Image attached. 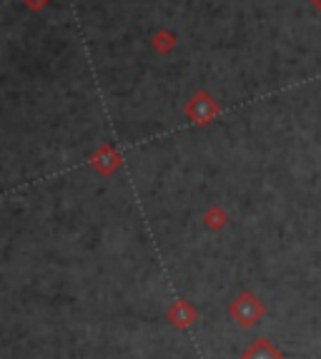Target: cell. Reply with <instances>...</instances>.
Instances as JSON below:
<instances>
[{"label":"cell","instance_id":"cell-1","mask_svg":"<svg viewBox=\"0 0 321 359\" xmlns=\"http://www.w3.org/2000/svg\"><path fill=\"white\" fill-rule=\"evenodd\" d=\"M259 311L261 309H259V304H256L251 297H244V299H238L236 304H233V317H236L241 324H246V327L254 324V319L259 317Z\"/></svg>","mask_w":321,"mask_h":359},{"label":"cell","instance_id":"cell-2","mask_svg":"<svg viewBox=\"0 0 321 359\" xmlns=\"http://www.w3.org/2000/svg\"><path fill=\"white\" fill-rule=\"evenodd\" d=\"M246 359H276V354L268 349L266 341H256L254 349H251L249 354H246Z\"/></svg>","mask_w":321,"mask_h":359}]
</instances>
